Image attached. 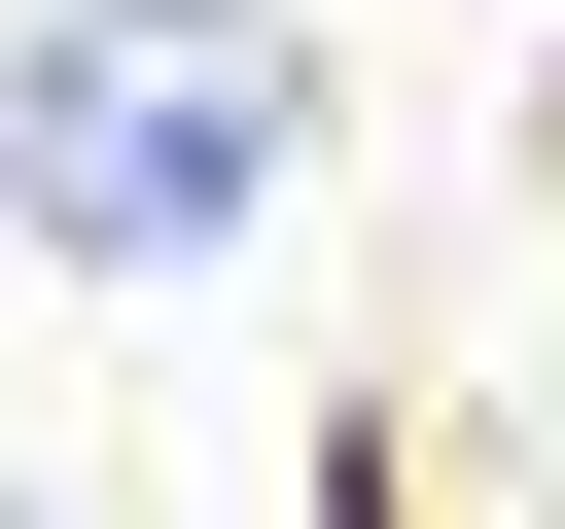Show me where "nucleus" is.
Instances as JSON below:
<instances>
[{"label":"nucleus","instance_id":"1","mask_svg":"<svg viewBox=\"0 0 565 529\" xmlns=\"http://www.w3.org/2000/svg\"><path fill=\"white\" fill-rule=\"evenodd\" d=\"M282 141H318V35H282V0H35V35H0V212H35L71 282L247 247Z\"/></svg>","mask_w":565,"mask_h":529},{"label":"nucleus","instance_id":"2","mask_svg":"<svg viewBox=\"0 0 565 529\" xmlns=\"http://www.w3.org/2000/svg\"><path fill=\"white\" fill-rule=\"evenodd\" d=\"M0 529H35V494H0Z\"/></svg>","mask_w":565,"mask_h":529}]
</instances>
